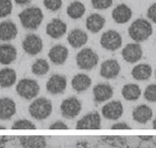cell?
<instances>
[{
  "label": "cell",
  "instance_id": "6da1fadb",
  "mask_svg": "<svg viewBox=\"0 0 156 148\" xmlns=\"http://www.w3.org/2000/svg\"><path fill=\"white\" fill-rule=\"evenodd\" d=\"M153 28L152 25L146 19L138 18L131 23L129 28V35L134 42L141 43L144 42L152 35Z\"/></svg>",
  "mask_w": 156,
  "mask_h": 148
},
{
  "label": "cell",
  "instance_id": "7a4b0ae2",
  "mask_svg": "<svg viewBox=\"0 0 156 148\" xmlns=\"http://www.w3.org/2000/svg\"><path fill=\"white\" fill-rule=\"evenodd\" d=\"M22 26L27 30H37L43 22L44 14L39 7H28L19 14Z\"/></svg>",
  "mask_w": 156,
  "mask_h": 148
},
{
  "label": "cell",
  "instance_id": "3957f363",
  "mask_svg": "<svg viewBox=\"0 0 156 148\" xmlns=\"http://www.w3.org/2000/svg\"><path fill=\"white\" fill-rule=\"evenodd\" d=\"M52 104L47 98H37L29 106V114L37 121H44L51 115Z\"/></svg>",
  "mask_w": 156,
  "mask_h": 148
},
{
  "label": "cell",
  "instance_id": "277c9868",
  "mask_svg": "<svg viewBox=\"0 0 156 148\" xmlns=\"http://www.w3.org/2000/svg\"><path fill=\"white\" fill-rule=\"evenodd\" d=\"M40 89L41 88L38 82L34 79H30V78L21 79L16 86V92L18 93V95L28 101L33 100L38 96Z\"/></svg>",
  "mask_w": 156,
  "mask_h": 148
},
{
  "label": "cell",
  "instance_id": "5b68a950",
  "mask_svg": "<svg viewBox=\"0 0 156 148\" xmlns=\"http://www.w3.org/2000/svg\"><path fill=\"white\" fill-rule=\"evenodd\" d=\"M99 56L92 48H86L81 49L76 55L77 66L82 70H91L97 66Z\"/></svg>",
  "mask_w": 156,
  "mask_h": 148
},
{
  "label": "cell",
  "instance_id": "8992f818",
  "mask_svg": "<svg viewBox=\"0 0 156 148\" xmlns=\"http://www.w3.org/2000/svg\"><path fill=\"white\" fill-rule=\"evenodd\" d=\"M82 110L81 102L75 97H69L60 104V113L67 120H73L80 114Z\"/></svg>",
  "mask_w": 156,
  "mask_h": 148
},
{
  "label": "cell",
  "instance_id": "52a82bcc",
  "mask_svg": "<svg viewBox=\"0 0 156 148\" xmlns=\"http://www.w3.org/2000/svg\"><path fill=\"white\" fill-rule=\"evenodd\" d=\"M100 44L102 48H104L107 51H115L122 47V36L117 31L109 30L102 34L100 39Z\"/></svg>",
  "mask_w": 156,
  "mask_h": 148
},
{
  "label": "cell",
  "instance_id": "ba28073f",
  "mask_svg": "<svg viewBox=\"0 0 156 148\" xmlns=\"http://www.w3.org/2000/svg\"><path fill=\"white\" fill-rule=\"evenodd\" d=\"M67 86L66 77L61 74H53L48 80L46 88L47 91L51 95H58L65 91Z\"/></svg>",
  "mask_w": 156,
  "mask_h": 148
},
{
  "label": "cell",
  "instance_id": "9c48e42d",
  "mask_svg": "<svg viewBox=\"0 0 156 148\" xmlns=\"http://www.w3.org/2000/svg\"><path fill=\"white\" fill-rule=\"evenodd\" d=\"M43 40L36 34L27 35L22 43L23 49L30 55H36L40 53L43 49Z\"/></svg>",
  "mask_w": 156,
  "mask_h": 148
},
{
  "label": "cell",
  "instance_id": "30bf717a",
  "mask_svg": "<svg viewBox=\"0 0 156 148\" xmlns=\"http://www.w3.org/2000/svg\"><path fill=\"white\" fill-rule=\"evenodd\" d=\"M101 117L99 113L92 112L83 116L76 123V129H100Z\"/></svg>",
  "mask_w": 156,
  "mask_h": 148
},
{
  "label": "cell",
  "instance_id": "8fae6325",
  "mask_svg": "<svg viewBox=\"0 0 156 148\" xmlns=\"http://www.w3.org/2000/svg\"><path fill=\"white\" fill-rule=\"evenodd\" d=\"M122 114H124V107L120 101L109 102L102 108V116L110 121L119 120Z\"/></svg>",
  "mask_w": 156,
  "mask_h": 148
},
{
  "label": "cell",
  "instance_id": "7c38bea8",
  "mask_svg": "<svg viewBox=\"0 0 156 148\" xmlns=\"http://www.w3.org/2000/svg\"><path fill=\"white\" fill-rule=\"evenodd\" d=\"M122 56L126 62L135 63L141 59L142 57V48L138 44H128L122 48Z\"/></svg>",
  "mask_w": 156,
  "mask_h": 148
},
{
  "label": "cell",
  "instance_id": "4fadbf2b",
  "mask_svg": "<svg viewBox=\"0 0 156 148\" xmlns=\"http://www.w3.org/2000/svg\"><path fill=\"white\" fill-rule=\"evenodd\" d=\"M121 65L116 59H108L101 64L100 75L105 79H115L120 74Z\"/></svg>",
  "mask_w": 156,
  "mask_h": 148
},
{
  "label": "cell",
  "instance_id": "5bb4252c",
  "mask_svg": "<svg viewBox=\"0 0 156 148\" xmlns=\"http://www.w3.org/2000/svg\"><path fill=\"white\" fill-rule=\"evenodd\" d=\"M67 30V26L64 22L61 21L60 19L55 18L52 19L51 21L47 25V35L50 36L52 39H60Z\"/></svg>",
  "mask_w": 156,
  "mask_h": 148
},
{
  "label": "cell",
  "instance_id": "9a60e30c",
  "mask_svg": "<svg viewBox=\"0 0 156 148\" xmlns=\"http://www.w3.org/2000/svg\"><path fill=\"white\" fill-rule=\"evenodd\" d=\"M93 95L94 100L96 103H103L109 101L114 95V90L112 86L107 83H100L97 84L93 88Z\"/></svg>",
  "mask_w": 156,
  "mask_h": 148
},
{
  "label": "cell",
  "instance_id": "2e32d148",
  "mask_svg": "<svg viewBox=\"0 0 156 148\" xmlns=\"http://www.w3.org/2000/svg\"><path fill=\"white\" fill-rule=\"evenodd\" d=\"M48 57L55 65H61L66 61L68 57V49L62 44H55L48 51Z\"/></svg>",
  "mask_w": 156,
  "mask_h": 148
},
{
  "label": "cell",
  "instance_id": "e0dca14e",
  "mask_svg": "<svg viewBox=\"0 0 156 148\" xmlns=\"http://www.w3.org/2000/svg\"><path fill=\"white\" fill-rule=\"evenodd\" d=\"M19 142L23 148H47V138L43 135L20 136Z\"/></svg>",
  "mask_w": 156,
  "mask_h": 148
},
{
  "label": "cell",
  "instance_id": "ac0fdd59",
  "mask_svg": "<svg viewBox=\"0 0 156 148\" xmlns=\"http://www.w3.org/2000/svg\"><path fill=\"white\" fill-rule=\"evenodd\" d=\"M16 114V104L10 98H0V120L7 121Z\"/></svg>",
  "mask_w": 156,
  "mask_h": 148
},
{
  "label": "cell",
  "instance_id": "d6986e66",
  "mask_svg": "<svg viewBox=\"0 0 156 148\" xmlns=\"http://www.w3.org/2000/svg\"><path fill=\"white\" fill-rule=\"evenodd\" d=\"M67 42L73 48H79L88 42V35L81 29H74L68 34Z\"/></svg>",
  "mask_w": 156,
  "mask_h": 148
},
{
  "label": "cell",
  "instance_id": "ffe728a7",
  "mask_svg": "<svg viewBox=\"0 0 156 148\" xmlns=\"http://www.w3.org/2000/svg\"><path fill=\"white\" fill-rule=\"evenodd\" d=\"M133 11L126 4H120L118 5L112 12V17L114 21L118 24H126L131 19Z\"/></svg>",
  "mask_w": 156,
  "mask_h": 148
},
{
  "label": "cell",
  "instance_id": "44dd1931",
  "mask_svg": "<svg viewBox=\"0 0 156 148\" xmlns=\"http://www.w3.org/2000/svg\"><path fill=\"white\" fill-rule=\"evenodd\" d=\"M153 117V112L149 106L139 105L133 111V118L138 123H147Z\"/></svg>",
  "mask_w": 156,
  "mask_h": 148
},
{
  "label": "cell",
  "instance_id": "7402d4cb",
  "mask_svg": "<svg viewBox=\"0 0 156 148\" xmlns=\"http://www.w3.org/2000/svg\"><path fill=\"white\" fill-rule=\"evenodd\" d=\"M17 58V49L10 44H4L0 46V63L3 65L11 64Z\"/></svg>",
  "mask_w": 156,
  "mask_h": 148
},
{
  "label": "cell",
  "instance_id": "603a6c76",
  "mask_svg": "<svg viewBox=\"0 0 156 148\" xmlns=\"http://www.w3.org/2000/svg\"><path fill=\"white\" fill-rule=\"evenodd\" d=\"M18 35V29L15 23L11 21H3L0 23V41L8 42L15 39Z\"/></svg>",
  "mask_w": 156,
  "mask_h": 148
},
{
  "label": "cell",
  "instance_id": "cb8c5ba5",
  "mask_svg": "<svg viewBox=\"0 0 156 148\" xmlns=\"http://www.w3.org/2000/svg\"><path fill=\"white\" fill-rule=\"evenodd\" d=\"M92 84V80L88 75H86L84 73H79L72 78L71 80V86L74 91L77 93L85 92L86 90H88L89 87Z\"/></svg>",
  "mask_w": 156,
  "mask_h": 148
},
{
  "label": "cell",
  "instance_id": "d4e9b609",
  "mask_svg": "<svg viewBox=\"0 0 156 148\" xmlns=\"http://www.w3.org/2000/svg\"><path fill=\"white\" fill-rule=\"evenodd\" d=\"M105 23H106V19L103 16L94 13L88 16V18L86 19V28L91 33L97 34V33H99L104 28Z\"/></svg>",
  "mask_w": 156,
  "mask_h": 148
},
{
  "label": "cell",
  "instance_id": "484cf974",
  "mask_svg": "<svg viewBox=\"0 0 156 148\" xmlns=\"http://www.w3.org/2000/svg\"><path fill=\"white\" fill-rule=\"evenodd\" d=\"M152 75V68L147 63L137 64L131 70V76L133 79L137 81H145L148 80Z\"/></svg>",
  "mask_w": 156,
  "mask_h": 148
},
{
  "label": "cell",
  "instance_id": "4316f807",
  "mask_svg": "<svg viewBox=\"0 0 156 148\" xmlns=\"http://www.w3.org/2000/svg\"><path fill=\"white\" fill-rule=\"evenodd\" d=\"M17 80V73L12 68H2L0 70V87L10 88Z\"/></svg>",
  "mask_w": 156,
  "mask_h": 148
},
{
  "label": "cell",
  "instance_id": "83f0119b",
  "mask_svg": "<svg viewBox=\"0 0 156 148\" xmlns=\"http://www.w3.org/2000/svg\"><path fill=\"white\" fill-rule=\"evenodd\" d=\"M122 95L126 101H136L141 96V89L136 84H126L122 89Z\"/></svg>",
  "mask_w": 156,
  "mask_h": 148
},
{
  "label": "cell",
  "instance_id": "f1b7e54d",
  "mask_svg": "<svg viewBox=\"0 0 156 148\" xmlns=\"http://www.w3.org/2000/svg\"><path fill=\"white\" fill-rule=\"evenodd\" d=\"M85 11L86 8L84 4L80 1H73L72 3L69 4L66 9L67 15L73 20L80 19L85 14Z\"/></svg>",
  "mask_w": 156,
  "mask_h": 148
},
{
  "label": "cell",
  "instance_id": "f546056e",
  "mask_svg": "<svg viewBox=\"0 0 156 148\" xmlns=\"http://www.w3.org/2000/svg\"><path fill=\"white\" fill-rule=\"evenodd\" d=\"M50 70V64L44 58L37 59L32 65V72L37 76H44Z\"/></svg>",
  "mask_w": 156,
  "mask_h": 148
},
{
  "label": "cell",
  "instance_id": "4dcf8cb0",
  "mask_svg": "<svg viewBox=\"0 0 156 148\" xmlns=\"http://www.w3.org/2000/svg\"><path fill=\"white\" fill-rule=\"evenodd\" d=\"M36 129L37 126L29 120H18L12 125V129Z\"/></svg>",
  "mask_w": 156,
  "mask_h": 148
},
{
  "label": "cell",
  "instance_id": "1f68e13d",
  "mask_svg": "<svg viewBox=\"0 0 156 148\" xmlns=\"http://www.w3.org/2000/svg\"><path fill=\"white\" fill-rule=\"evenodd\" d=\"M12 1L11 0H0V18L7 17L12 12Z\"/></svg>",
  "mask_w": 156,
  "mask_h": 148
},
{
  "label": "cell",
  "instance_id": "d6a6232c",
  "mask_svg": "<svg viewBox=\"0 0 156 148\" xmlns=\"http://www.w3.org/2000/svg\"><path fill=\"white\" fill-rule=\"evenodd\" d=\"M143 96H144L146 101L155 103L156 102V84H150L147 86L144 90V93H143Z\"/></svg>",
  "mask_w": 156,
  "mask_h": 148
},
{
  "label": "cell",
  "instance_id": "836d02e7",
  "mask_svg": "<svg viewBox=\"0 0 156 148\" xmlns=\"http://www.w3.org/2000/svg\"><path fill=\"white\" fill-rule=\"evenodd\" d=\"M93 7L98 10L108 9L113 4V0H91Z\"/></svg>",
  "mask_w": 156,
  "mask_h": 148
},
{
  "label": "cell",
  "instance_id": "e575fe53",
  "mask_svg": "<svg viewBox=\"0 0 156 148\" xmlns=\"http://www.w3.org/2000/svg\"><path fill=\"white\" fill-rule=\"evenodd\" d=\"M44 5L50 11H57L62 6V0H44Z\"/></svg>",
  "mask_w": 156,
  "mask_h": 148
},
{
  "label": "cell",
  "instance_id": "d590c367",
  "mask_svg": "<svg viewBox=\"0 0 156 148\" xmlns=\"http://www.w3.org/2000/svg\"><path fill=\"white\" fill-rule=\"evenodd\" d=\"M147 17L151 22L156 24V2L151 5L147 10Z\"/></svg>",
  "mask_w": 156,
  "mask_h": 148
},
{
  "label": "cell",
  "instance_id": "8d00e7d4",
  "mask_svg": "<svg viewBox=\"0 0 156 148\" xmlns=\"http://www.w3.org/2000/svg\"><path fill=\"white\" fill-rule=\"evenodd\" d=\"M68 129H69V127L61 121L55 122L53 123H51V126H50V129H57V130H66Z\"/></svg>",
  "mask_w": 156,
  "mask_h": 148
},
{
  "label": "cell",
  "instance_id": "74e56055",
  "mask_svg": "<svg viewBox=\"0 0 156 148\" xmlns=\"http://www.w3.org/2000/svg\"><path fill=\"white\" fill-rule=\"evenodd\" d=\"M112 129H122V130H126V129H131V127L126 122H117L114 123V125L111 126Z\"/></svg>",
  "mask_w": 156,
  "mask_h": 148
},
{
  "label": "cell",
  "instance_id": "f35d334b",
  "mask_svg": "<svg viewBox=\"0 0 156 148\" xmlns=\"http://www.w3.org/2000/svg\"><path fill=\"white\" fill-rule=\"evenodd\" d=\"M15 3H17L18 5H26V4L30 3L32 0H14Z\"/></svg>",
  "mask_w": 156,
  "mask_h": 148
},
{
  "label": "cell",
  "instance_id": "ab89813d",
  "mask_svg": "<svg viewBox=\"0 0 156 148\" xmlns=\"http://www.w3.org/2000/svg\"><path fill=\"white\" fill-rule=\"evenodd\" d=\"M139 138L143 141H149L150 139L153 138V136L152 135H139Z\"/></svg>",
  "mask_w": 156,
  "mask_h": 148
},
{
  "label": "cell",
  "instance_id": "60d3db41",
  "mask_svg": "<svg viewBox=\"0 0 156 148\" xmlns=\"http://www.w3.org/2000/svg\"><path fill=\"white\" fill-rule=\"evenodd\" d=\"M152 127H153L154 129H156V118H154V121L152 122Z\"/></svg>",
  "mask_w": 156,
  "mask_h": 148
},
{
  "label": "cell",
  "instance_id": "b9f144b4",
  "mask_svg": "<svg viewBox=\"0 0 156 148\" xmlns=\"http://www.w3.org/2000/svg\"><path fill=\"white\" fill-rule=\"evenodd\" d=\"M0 129H6V127L3 125H0Z\"/></svg>",
  "mask_w": 156,
  "mask_h": 148
},
{
  "label": "cell",
  "instance_id": "7bdbcfd3",
  "mask_svg": "<svg viewBox=\"0 0 156 148\" xmlns=\"http://www.w3.org/2000/svg\"><path fill=\"white\" fill-rule=\"evenodd\" d=\"M155 78H156V71H155Z\"/></svg>",
  "mask_w": 156,
  "mask_h": 148
},
{
  "label": "cell",
  "instance_id": "ee69618b",
  "mask_svg": "<svg viewBox=\"0 0 156 148\" xmlns=\"http://www.w3.org/2000/svg\"><path fill=\"white\" fill-rule=\"evenodd\" d=\"M136 148H141V147H136Z\"/></svg>",
  "mask_w": 156,
  "mask_h": 148
}]
</instances>
